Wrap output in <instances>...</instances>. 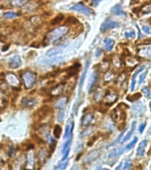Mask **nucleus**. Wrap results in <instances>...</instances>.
Listing matches in <instances>:
<instances>
[{"label": "nucleus", "instance_id": "1a4fd4ad", "mask_svg": "<svg viewBox=\"0 0 151 170\" xmlns=\"http://www.w3.org/2000/svg\"><path fill=\"white\" fill-rule=\"evenodd\" d=\"M22 64V61H21V58L19 55H15L13 57H12L10 59H9V62H8V65L10 67L11 69H18L20 68Z\"/></svg>", "mask_w": 151, "mask_h": 170}, {"label": "nucleus", "instance_id": "ddd939ff", "mask_svg": "<svg viewBox=\"0 0 151 170\" xmlns=\"http://www.w3.org/2000/svg\"><path fill=\"white\" fill-rule=\"evenodd\" d=\"M25 164V157L23 155L18 156L12 164V170H21Z\"/></svg>", "mask_w": 151, "mask_h": 170}, {"label": "nucleus", "instance_id": "e2e57ef3", "mask_svg": "<svg viewBox=\"0 0 151 170\" xmlns=\"http://www.w3.org/2000/svg\"><path fill=\"white\" fill-rule=\"evenodd\" d=\"M9 47H10L9 45H6V46H5V47H4V48L2 49V50H3V51H6V50L9 49Z\"/></svg>", "mask_w": 151, "mask_h": 170}, {"label": "nucleus", "instance_id": "cd10ccee", "mask_svg": "<svg viewBox=\"0 0 151 170\" xmlns=\"http://www.w3.org/2000/svg\"><path fill=\"white\" fill-rule=\"evenodd\" d=\"M115 44V41L111 38H106L104 39V46H105V50L106 51H111Z\"/></svg>", "mask_w": 151, "mask_h": 170}, {"label": "nucleus", "instance_id": "ea45409f", "mask_svg": "<svg viewBox=\"0 0 151 170\" xmlns=\"http://www.w3.org/2000/svg\"><path fill=\"white\" fill-rule=\"evenodd\" d=\"M63 20H64V16L62 14H59V15H57L53 20H51V25H57V24L60 23Z\"/></svg>", "mask_w": 151, "mask_h": 170}, {"label": "nucleus", "instance_id": "9b49d317", "mask_svg": "<svg viewBox=\"0 0 151 170\" xmlns=\"http://www.w3.org/2000/svg\"><path fill=\"white\" fill-rule=\"evenodd\" d=\"M25 168L27 170L35 169V154H34L33 151H29L27 155V161H26Z\"/></svg>", "mask_w": 151, "mask_h": 170}, {"label": "nucleus", "instance_id": "69168bd1", "mask_svg": "<svg viewBox=\"0 0 151 170\" xmlns=\"http://www.w3.org/2000/svg\"><path fill=\"white\" fill-rule=\"evenodd\" d=\"M72 170H79V168H78V166H77V165H74V166L72 167Z\"/></svg>", "mask_w": 151, "mask_h": 170}, {"label": "nucleus", "instance_id": "79ce46f5", "mask_svg": "<svg viewBox=\"0 0 151 170\" xmlns=\"http://www.w3.org/2000/svg\"><path fill=\"white\" fill-rule=\"evenodd\" d=\"M141 11H142V13H143V14H149V13H150L151 11L150 3H147V4H145L144 6H143V9H141Z\"/></svg>", "mask_w": 151, "mask_h": 170}, {"label": "nucleus", "instance_id": "f704fd0d", "mask_svg": "<svg viewBox=\"0 0 151 170\" xmlns=\"http://www.w3.org/2000/svg\"><path fill=\"white\" fill-rule=\"evenodd\" d=\"M140 103H141V102H138V103H136L135 105H133V106L132 107V108H133V113H135V114L142 113V111H143V110H144V106L142 105L141 108H139Z\"/></svg>", "mask_w": 151, "mask_h": 170}, {"label": "nucleus", "instance_id": "4be33fe9", "mask_svg": "<svg viewBox=\"0 0 151 170\" xmlns=\"http://www.w3.org/2000/svg\"><path fill=\"white\" fill-rule=\"evenodd\" d=\"M89 62L87 61L86 63V65H85V68L82 71V74L81 76V79H80V81H79V93H81V88H82V86H83V83H84V80H85V78H86V75H87V71H88V69H89Z\"/></svg>", "mask_w": 151, "mask_h": 170}, {"label": "nucleus", "instance_id": "f257e3e1", "mask_svg": "<svg viewBox=\"0 0 151 170\" xmlns=\"http://www.w3.org/2000/svg\"><path fill=\"white\" fill-rule=\"evenodd\" d=\"M68 33V28L66 26H61L55 29L49 31L44 38L43 46H47L50 42H55L61 39L64 35H65Z\"/></svg>", "mask_w": 151, "mask_h": 170}, {"label": "nucleus", "instance_id": "4468645a", "mask_svg": "<svg viewBox=\"0 0 151 170\" xmlns=\"http://www.w3.org/2000/svg\"><path fill=\"white\" fill-rule=\"evenodd\" d=\"M95 118V116L93 113H86L81 117V126L82 127H88Z\"/></svg>", "mask_w": 151, "mask_h": 170}, {"label": "nucleus", "instance_id": "4c0bfd02", "mask_svg": "<svg viewBox=\"0 0 151 170\" xmlns=\"http://www.w3.org/2000/svg\"><path fill=\"white\" fill-rule=\"evenodd\" d=\"M53 135H54V137H55L56 139H59V138L60 137L61 127L59 126V124L55 125V127H54V130H53Z\"/></svg>", "mask_w": 151, "mask_h": 170}, {"label": "nucleus", "instance_id": "39448f33", "mask_svg": "<svg viewBox=\"0 0 151 170\" xmlns=\"http://www.w3.org/2000/svg\"><path fill=\"white\" fill-rule=\"evenodd\" d=\"M119 25L117 21H114V20H111V19H108L106 20L101 26L100 31L102 33L105 32L108 29H113V28H119Z\"/></svg>", "mask_w": 151, "mask_h": 170}, {"label": "nucleus", "instance_id": "5701e85b", "mask_svg": "<svg viewBox=\"0 0 151 170\" xmlns=\"http://www.w3.org/2000/svg\"><path fill=\"white\" fill-rule=\"evenodd\" d=\"M74 123H68L65 126V135H64V139H69L72 138V129H73Z\"/></svg>", "mask_w": 151, "mask_h": 170}, {"label": "nucleus", "instance_id": "774afa93", "mask_svg": "<svg viewBox=\"0 0 151 170\" xmlns=\"http://www.w3.org/2000/svg\"><path fill=\"white\" fill-rule=\"evenodd\" d=\"M55 170H59V169H55Z\"/></svg>", "mask_w": 151, "mask_h": 170}, {"label": "nucleus", "instance_id": "2f4dec72", "mask_svg": "<svg viewBox=\"0 0 151 170\" xmlns=\"http://www.w3.org/2000/svg\"><path fill=\"white\" fill-rule=\"evenodd\" d=\"M0 92L5 95L9 94L10 93V87L5 83H1L0 84Z\"/></svg>", "mask_w": 151, "mask_h": 170}, {"label": "nucleus", "instance_id": "a18cd8bd", "mask_svg": "<svg viewBox=\"0 0 151 170\" xmlns=\"http://www.w3.org/2000/svg\"><path fill=\"white\" fill-rule=\"evenodd\" d=\"M64 117H65V110H59V114H58V117H57V120L58 122H62V121L64 120Z\"/></svg>", "mask_w": 151, "mask_h": 170}, {"label": "nucleus", "instance_id": "3c124183", "mask_svg": "<svg viewBox=\"0 0 151 170\" xmlns=\"http://www.w3.org/2000/svg\"><path fill=\"white\" fill-rule=\"evenodd\" d=\"M126 130L125 129V130H124L123 131H122V132H121L120 134H119V136H118V138H117V139L114 140V141H113V142L111 143V145H110V146H112V145H114L115 144H117V143H118V142L119 141V139H120L121 138H122V136L124 135V133H125V131H126Z\"/></svg>", "mask_w": 151, "mask_h": 170}, {"label": "nucleus", "instance_id": "473e14b6", "mask_svg": "<svg viewBox=\"0 0 151 170\" xmlns=\"http://www.w3.org/2000/svg\"><path fill=\"white\" fill-rule=\"evenodd\" d=\"M80 66H81V64H80L79 63H76V64H74L72 66H71L70 68H68V70H69V72H68V73H69V76H72L73 74H75L76 71L80 68Z\"/></svg>", "mask_w": 151, "mask_h": 170}, {"label": "nucleus", "instance_id": "393cba45", "mask_svg": "<svg viewBox=\"0 0 151 170\" xmlns=\"http://www.w3.org/2000/svg\"><path fill=\"white\" fill-rule=\"evenodd\" d=\"M8 102H9V100L7 96L0 92V110H2L5 109L6 106L8 105Z\"/></svg>", "mask_w": 151, "mask_h": 170}, {"label": "nucleus", "instance_id": "7ed1b4c3", "mask_svg": "<svg viewBox=\"0 0 151 170\" xmlns=\"http://www.w3.org/2000/svg\"><path fill=\"white\" fill-rule=\"evenodd\" d=\"M111 118L114 123H117L119 121H121V123H124L126 119V112L118 107L111 112Z\"/></svg>", "mask_w": 151, "mask_h": 170}, {"label": "nucleus", "instance_id": "b1692460", "mask_svg": "<svg viewBox=\"0 0 151 170\" xmlns=\"http://www.w3.org/2000/svg\"><path fill=\"white\" fill-rule=\"evenodd\" d=\"M111 13H113L116 16H126V12L123 11L120 5H116L115 6H113L111 8Z\"/></svg>", "mask_w": 151, "mask_h": 170}, {"label": "nucleus", "instance_id": "423d86ee", "mask_svg": "<svg viewBox=\"0 0 151 170\" xmlns=\"http://www.w3.org/2000/svg\"><path fill=\"white\" fill-rule=\"evenodd\" d=\"M70 9L72 11H76L81 12V13H83V14H86V15H91V14L94 13V11L91 10V9L88 8L87 6H85L83 4H81V3L76 4V5L71 6Z\"/></svg>", "mask_w": 151, "mask_h": 170}, {"label": "nucleus", "instance_id": "58836bf2", "mask_svg": "<svg viewBox=\"0 0 151 170\" xmlns=\"http://www.w3.org/2000/svg\"><path fill=\"white\" fill-rule=\"evenodd\" d=\"M114 73L112 72V71H106L105 72V75H104V81L105 82H109V81H111V80H113V78H114Z\"/></svg>", "mask_w": 151, "mask_h": 170}, {"label": "nucleus", "instance_id": "49530a36", "mask_svg": "<svg viewBox=\"0 0 151 170\" xmlns=\"http://www.w3.org/2000/svg\"><path fill=\"white\" fill-rule=\"evenodd\" d=\"M147 75H148V70H145V71H143V72L141 73L140 78H139V85H141V84L143 83V81L145 80Z\"/></svg>", "mask_w": 151, "mask_h": 170}, {"label": "nucleus", "instance_id": "c9c22d12", "mask_svg": "<svg viewBox=\"0 0 151 170\" xmlns=\"http://www.w3.org/2000/svg\"><path fill=\"white\" fill-rule=\"evenodd\" d=\"M67 163H68V160L67 159L66 160H61L59 163H58V168L57 169L59 170H65L66 166H67Z\"/></svg>", "mask_w": 151, "mask_h": 170}, {"label": "nucleus", "instance_id": "7c9ffc66", "mask_svg": "<svg viewBox=\"0 0 151 170\" xmlns=\"http://www.w3.org/2000/svg\"><path fill=\"white\" fill-rule=\"evenodd\" d=\"M110 68V62L106 59H103L100 64V70L102 72H106L109 70Z\"/></svg>", "mask_w": 151, "mask_h": 170}, {"label": "nucleus", "instance_id": "9d476101", "mask_svg": "<svg viewBox=\"0 0 151 170\" xmlns=\"http://www.w3.org/2000/svg\"><path fill=\"white\" fill-rule=\"evenodd\" d=\"M5 80L8 82V86L12 87H19L20 85V80H18L17 76L14 75L13 73H8L5 75Z\"/></svg>", "mask_w": 151, "mask_h": 170}, {"label": "nucleus", "instance_id": "338daca9", "mask_svg": "<svg viewBox=\"0 0 151 170\" xmlns=\"http://www.w3.org/2000/svg\"><path fill=\"white\" fill-rule=\"evenodd\" d=\"M101 170H110V169H108V168H102Z\"/></svg>", "mask_w": 151, "mask_h": 170}, {"label": "nucleus", "instance_id": "f3484780", "mask_svg": "<svg viewBox=\"0 0 151 170\" xmlns=\"http://www.w3.org/2000/svg\"><path fill=\"white\" fill-rule=\"evenodd\" d=\"M50 156V154H49V152H48V150L45 148V147H42V148H41L39 152H38V154H37V157H38V160L40 161V163H44L46 160H47V158Z\"/></svg>", "mask_w": 151, "mask_h": 170}, {"label": "nucleus", "instance_id": "37998d69", "mask_svg": "<svg viewBox=\"0 0 151 170\" xmlns=\"http://www.w3.org/2000/svg\"><path fill=\"white\" fill-rule=\"evenodd\" d=\"M112 64H113V65H114L115 68L119 69V68H120L121 64H122V60H121L120 58H119V57H114L112 59Z\"/></svg>", "mask_w": 151, "mask_h": 170}, {"label": "nucleus", "instance_id": "20e7f679", "mask_svg": "<svg viewBox=\"0 0 151 170\" xmlns=\"http://www.w3.org/2000/svg\"><path fill=\"white\" fill-rule=\"evenodd\" d=\"M117 100H118V94L110 90L105 92V94L102 98V100L106 104V106H111Z\"/></svg>", "mask_w": 151, "mask_h": 170}, {"label": "nucleus", "instance_id": "4d7b16f0", "mask_svg": "<svg viewBox=\"0 0 151 170\" xmlns=\"http://www.w3.org/2000/svg\"><path fill=\"white\" fill-rule=\"evenodd\" d=\"M96 139H97V136H93V137H92V139H91L88 142V146H92V145H93V144H94V142L96 140Z\"/></svg>", "mask_w": 151, "mask_h": 170}, {"label": "nucleus", "instance_id": "bf43d9fd", "mask_svg": "<svg viewBox=\"0 0 151 170\" xmlns=\"http://www.w3.org/2000/svg\"><path fill=\"white\" fill-rule=\"evenodd\" d=\"M145 126H146V123H141V125L139 126V131H140V133H142V132H143V130H144Z\"/></svg>", "mask_w": 151, "mask_h": 170}, {"label": "nucleus", "instance_id": "8fccbe9b", "mask_svg": "<svg viewBox=\"0 0 151 170\" xmlns=\"http://www.w3.org/2000/svg\"><path fill=\"white\" fill-rule=\"evenodd\" d=\"M50 153L51 152H53L54 150H55V148H56V145H57V142H56V140H54L53 139H50Z\"/></svg>", "mask_w": 151, "mask_h": 170}, {"label": "nucleus", "instance_id": "de8ad7c7", "mask_svg": "<svg viewBox=\"0 0 151 170\" xmlns=\"http://www.w3.org/2000/svg\"><path fill=\"white\" fill-rule=\"evenodd\" d=\"M142 92L144 93V94H145V96L147 98H149V96H150V89H149V87H142Z\"/></svg>", "mask_w": 151, "mask_h": 170}, {"label": "nucleus", "instance_id": "5fc2aeb1", "mask_svg": "<svg viewBox=\"0 0 151 170\" xmlns=\"http://www.w3.org/2000/svg\"><path fill=\"white\" fill-rule=\"evenodd\" d=\"M142 31L146 34H150V28L149 26H142Z\"/></svg>", "mask_w": 151, "mask_h": 170}, {"label": "nucleus", "instance_id": "6e6552de", "mask_svg": "<svg viewBox=\"0 0 151 170\" xmlns=\"http://www.w3.org/2000/svg\"><path fill=\"white\" fill-rule=\"evenodd\" d=\"M50 126L49 123H43L38 128V133H39V137L48 139L50 138Z\"/></svg>", "mask_w": 151, "mask_h": 170}, {"label": "nucleus", "instance_id": "603ef678", "mask_svg": "<svg viewBox=\"0 0 151 170\" xmlns=\"http://www.w3.org/2000/svg\"><path fill=\"white\" fill-rule=\"evenodd\" d=\"M132 167V162L131 160H126V162H125V164H124V168H123V169L124 170H130Z\"/></svg>", "mask_w": 151, "mask_h": 170}, {"label": "nucleus", "instance_id": "052dcab7", "mask_svg": "<svg viewBox=\"0 0 151 170\" xmlns=\"http://www.w3.org/2000/svg\"><path fill=\"white\" fill-rule=\"evenodd\" d=\"M100 0H96V1H92V3H91V5L93 6V7H96V6H97L99 4H100Z\"/></svg>", "mask_w": 151, "mask_h": 170}, {"label": "nucleus", "instance_id": "dca6fc26", "mask_svg": "<svg viewBox=\"0 0 151 170\" xmlns=\"http://www.w3.org/2000/svg\"><path fill=\"white\" fill-rule=\"evenodd\" d=\"M37 103V100L33 97H24L21 100V105L27 108H32L35 106Z\"/></svg>", "mask_w": 151, "mask_h": 170}, {"label": "nucleus", "instance_id": "a211bd4d", "mask_svg": "<svg viewBox=\"0 0 151 170\" xmlns=\"http://www.w3.org/2000/svg\"><path fill=\"white\" fill-rule=\"evenodd\" d=\"M97 80V72L96 71H94L92 72L89 77V82H88V87H87V89L89 92H90L91 89L95 87V84Z\"/></svg>", "mask_w": 151, "mask_h": 170}, {"label": "nucleus", "instance_id": "0e129e2a", "mask_svg": "<svg viewBox=\"0 0 151 170\" xmlns=\"http://www.w3.org/2000/svg\"><path fill=\"white\" fill-rule=\"evenodd\" d=\"M121 167H122V163H119V164L118 165V167L116 168V169L115 170H121Z\"/></svg>", "mask_w": 151, "mask_h": 170}, {"label": "nucleus", "instance_id": "0eeeda50", "mask_svg": "<svg viewBox=\"0 0 151 170\" xmlns=\"http://www.w3.org/2000/svg\"><path fill=\"white\" fill-rule=\"evenodd\" d=\"M50 107H48V106H42V107H41L40 109L37 110L34 115H35V117L37 116L36 121H40V120H42V119H44V118L50 114Z\"/></svg>", "mask_w": 151, "mask_h": 170}, {"label": "nucleus", "instance_id": "2eb2a0df", "mask_svg": "<svg viewBox=\"0 0 151 170\" xmlns=\"http://www.w3.org/2000/svg\"><path fill=\"white\" fill-rule=\"evenodd\" d=\"M99 155H100V150H94L90 152L85 158H84V160H83V162L85 163V164H87V163H90V162H93L94 160H96L98 157H99Z\"/></svg>", "mask_w": 151, "mask_h": 170}, {"label": "nucleus", "instance_id": "c756f323", "mask_svg": "<svg viewBox=\"0 0 151 170\" xmlns=\"http://www.w3.org/2000/svg\"><path fill=\"white\" fill-rule=\"evenodd\" d=\"M123 152H124V149H122L121 147L120 148H117V149L115 148V149H113L110 152V153L108 155V158L111 159V158H114V157H118Z\"/></svg>", "mask_w": 151, "mask_h": 170}, {"label": "nucleus", "instance_id": "6e6d98bb", "mask_svg": "<svg viewBox=\"0 0 151 170\" xmlns=\"http://www.w3.org/2000/svg\"><path fill=\"white\" fill-rule=\"evenodd\" d=\"M68 23H70V24H77V23H79L78 22V20H76L74 17H69L68 19H67V20H66Z\"/></svg>", "mask_w": 151, "mask_h": 170}, {"label": "nucleus", "instance_id": "09e8293b", "mask_svg": "<svg viewBox=\"0 0 151 170\" xmlns=\"http://www.w3.org/2000/svg\"><path fill=\"white\" fill-rule=\"evenodd\" d=\"M137 140H138V139H137V138H134V139H133V140L132 141L131 143H130V144H128V145H126V150H127V151L130 150V149H132V148L133 147V145H134L136 144V142H137Z\"/></svg>", "mask_w": 151, "mask_h": 170}, {"label": "nucleus", "instance_id": "680f3d73", "mask_svg": "<svg viewBox=\"0 0 151 170\" xmlns=\"http://www.w3.org/2000/svg\"><path fill=\"white\" fill-rule=\"evenodd\" d=\"M14 152V148H13V147L12 146V147H11V150L9 151V153H8V155H9V156H12V152Z\"/></svg>", "mask_w": 151, "mask_h": 170}, {"label": "nucleus", "instance_id": "412c9836", "mask_svg": "<svg viewBox=\"0 0 151 170\" xmlns=\"http://www.w3.org/2000/svg\"><path fill=\"white\" fill-rule=\"evenodd\" d=\"M145 69V66H141L139 67L137 70L133 74V77H132V82L131 85H130V90L133 91L134 90V87H135V83H136V77L140 74V72L142 71V70Z\"/></svg>", "mask_w": 151, "mask_h": 170}, {"label": "nucleus", "instance_id": "864d4df0", "mask_svg": "<svg viewBox=\"0 0 151 170\" xmlns=\"http://www.w3.org/2000/svg\"><path fill=\"white\" fill-rule=\"evenodd\" d=\"M12 3L17 6H20V5H24L25 4L28 3V1H23V0H20V1H12Z\"/></svg>", "mask_w": 151, "mask_h": 170}, {"label": "nucleus", "instance_id": "c03bdc74", "mask_svg": "<svg viewBox=\"0 0 151 170\" xmlns=\"http://www.w3.org/2000/svg\"><path fill=\"white\" fill-rule=\"evenodd\" d=\"M124 36L126 38H128V39H133L135 37V33H134V31L133 30V29H130V30L125 32Z\"/></svg>", "mask_w": 151, "mask_h": 170}, {"label": "nucleus", "instance_id": "f8f14e48", "mask_svg": "<svg viewBox=\"0 0 151 170\" xmlns=\"http://www.w3.org/2000/svg\"><path fill=\"white\" fill-rule=\"evenodd\" d=\"M65 83L62 82V83H59V84L56 85L55 87H53L50 89V95L51 96H59L60 94L63 93V92L65 90Z\"/></svg>", "mask_w": 151, "mask_h": 170}, {"label": "nucleus", "instance_id": "bb28decb", "mask_svg": "<svg viewBox=\"0 0 151 170\" xmlns=\"http://www.w3.org/2000/svg\"><path fill=\"white\" fill-rule=\"evenodd\" d=\"M29 23L31 24V26H33L35 28H40V26L42 25V20H41L39 16H34L30 19Z\"/></svg>", "mask_w": 151, "mask_h": 170}, {"label": "nucleus", "instance_id": "f03ea898", "mask_svg": "<svg viewBox=\"0 0 151 170\" xmlns=\"http://www.w3.org/2000/svg\"><path fill=\"white\" fill-rule=\"evenodd\" d=\"M21 79H22V82L24 84L25 88L29 90V89H31L34 87V85L35 84L37 75L34 71L28 70V71H25L24 73H22Z\"/></svg>", "mask_w": 151, "mask_h": 170}, {"label": "nucleus", "instance_id": "e433bc0d", "mask_svg": "<svg viewBox=\"0 0 151 170\" xmlns=\"http://www.w3.org/2000/svg\"><path fill=\"white\" fill-rule=\"evenodd\" d=\"M18 16V14L12 11H6L4 13V17L6 18V19H9V20H12V19H14Z\"/></svg>", "mask_w": 151, "mask_h": 170}, {"label": "nucleus", "instance_id": "a878e982", "mask_svg": "<svg viewBox=\"0 0 151 170\" xmlns=\"http://www.w3.org/2000/svg\"><path fill=\"white\" fill-rule=\"evenodd\" d=\"M62 48H59V47H57V48H53V49H51L47 53H46V56H48V57H56V56H59V54L62 53Z\"/></svg>", "mask_w": 151, "mask_h": 170}, {"label": "nucleus", "instance_id": "aec40b11", "mask_svg": "<svg viewBox=\"0 0 151 170\" xmlns=\"http://www.w3.org/2000/svg\"><path fill=\"white\" fill-rule=\"evenodd\" d=\"M147 144H148V140L147 139L142 140L141 143L139 144L138 148H137V150H136V154H137V156L141 157V156L144 155V153H145V149H146V146H147Z\"/></svg>", "mask_w": 151, "mask_h": 170}, {"label": "nucleus", "instance_id": "72a5a7b5", "mask_svg": "<svg viewBox=\"0 0 151 170\" xmlns=\"http://www.w3.org/2000/svg\"><path fill=\"white\" fill-rule=\"evenodd\" d=\"M141 97V93H134V94H133V95L127 96V97H126V100H129V101H132V102H133V101H136V100H139Z\"/></svg>", "mask_w": 151, "mask_h": 170}, {"label": "nucleus", "instance_id": "6ab92c4d", "mask_svg": "<svg viewBox=\"0 0 151 170\" xmlns=\"http://www.w3.org/2000/svg\"><path fill=\"white\" fill-rule=\"evenodd\" d=\"M67 101H68V98L67 97H61V98H59V100L54 103V108L59 109V110H64V108L67 104Z\"/></svg>", "mask_w": 151, "mask_h": 170}, {"label": "nucleus", "instance_id": "c85d7f7f", "mask_svg": "<svg viewBox=\"0 0 151 170\" xmlns=\"http://www.w3.org/2000/svg\"><path fill=\"white\" fill-rule=\"evenodd\" d=\"M135 125H136V122H133L132 123V125H131V129H130V130L127 132V134L126 135V137L122 139V141H121V143H125V142H126L127 140L129 139L130 138H131L132 134L133 133V131H134V129H135Z\"/></svg>", "mask_w": 151, "mask_h": 170}, {"label": "nucleus", "instance_id": "13d9d810", "mask_svg": "<svg viewBox=\"0 0 151 170\" xmlns=\"http://www.w3.org/2000/svg\"><path fill=\"white\" fill-rule=\"evenodd\" d=\"M102 54V49L98 48V49L96 50V57H99Z\"/></svg>", "mask_w": 151, "mask_h": 170}, {"label": "nucleus", "instance_id": "a19ab883", "mask_svg": "<svg viewBox=\"0 0 151 170\" xmlns=\"http://www.w3.org/2000/svg\"><path fill=\"white\" fill-rule=\"evenodd\" d=\"M102 99V89L100 87H98L96 92H95V94H94V100L96 101H99Z\"/></svg>", "mask_w": 151, "mask_h": 170}]
</instances>
